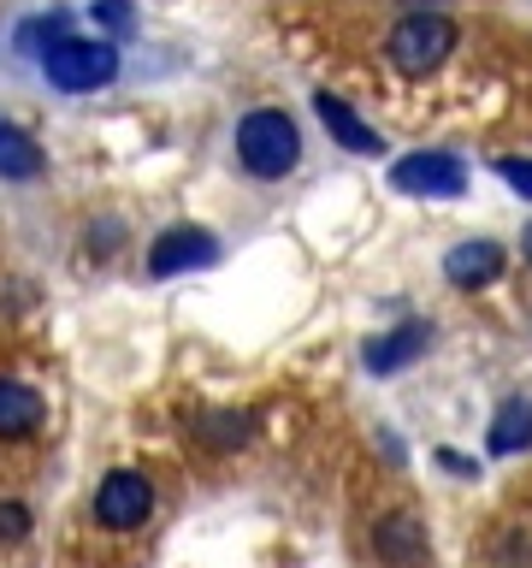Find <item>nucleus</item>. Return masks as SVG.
Listing matches in <instances>:
<instances>
[{
	"label": "nucleus",
	"instance_id": "nucleus-1",
	"mask_svg": "<svg viewBox=\"0 0 532 568\" xmlns=\"http://www.w3.org/2000/svg\"><path fill=\"white\" fill-rule=\"evenodd\" d=\"M237 160L255 178H284L301 160V136H296V119L278 113V106H255L243 124H237Z\"/></svg>",
	"mask_w": 532,
	"mask_h": 568
},
{
	"label": "nucleus",
	"instance_id": "nucleus-2",
	"mask_svg": "<svg viewBox=\"0 0 532 568\" xmlns=\"http://www.w3.org/2000/svg\"><path fill=\"white\" fill-rule=\"evenodd\" d=\"M450 48H456V24L443 12H408L402 24L385 36V53H390V65H397L402 78L438 71L443 60H450Z\"/></svg>",
	"mask_w": 532,
	"mask_h": 568
},
{
	"label": "nucleus",
	"instance_id": "nucleus-3",
	"mask_svg": "<svg viewBox=\"0 0 532 568\" xmlns=\"http://www.w3.org/2000/svg\"><path fill=\"white\" fill-rule=\"evenodd\" d=\"M42 71L53 89L65 95H89V89H106L119 78V53L106 42H89V36H60L48 53H42Z\"/></svg>",
	"mask_w": 532,
	"mask_h": 568
},
{
	"label": "nucleus",
	"instance_id": "nucleus-4",
	"mask_svg": "<svg viewBox=\"0 0 532 568\" xmlns=\"http://www.w3.org/2000/svg\"><path fill=\"white\" fill-rule=\"evenodd\" d=\"M372 550H379L385 568H426L432 562V539H426V521L415 509H390L372 527Z\"/></svg>",
	"mask_w": 532,
	"mask_h": 568
},
{
	"label": "nucleus",
	"instance_id": "nucleus-5",
	"mask_svg": "<svg viewBox=\"0 0 532 568\" xmlns=\"http://www.w3.org/2000/svg\"><path fill=\"white\" fill-rule=\"evenodd\" d=\"M213 261H219V243H213L202 225H172V231H160L154 248H149L154 278H177V273H195V266H213Z\"/></svg>",
	"mask_w": 532,
	"mask_h": 568
},
{
	"label": "nucleus",
	"instance_id": "nucleus-6",
	"mask_svg": "<svg viewBox=\"0 0 532 568\" xmlns=\"http://www.w3.org/2000/svg\"><path fill=\"white\" fill-rule=\"evenodd\" d=\"M390 184L402 195H461L468 190V166L456 154H402L390 166Z\"/></svg>",
	"mask_w": 532,
	"mask_h": 568
},
{
	"label": "nucleus",
	"instance_id": "nucleus-7",
	"mask_svg": "<svg viewBox=\"0 0 532 568\" xmlns=\"http://www.w3.org/2000/svg\"><path fill=\"white\" fill-rule=\"evenodd\" d=\"M154 509V486L142 474H106L95 491V515L106 527H142Z\"/></svg>",
	"mask_w": 532,
	"mask_h": 568
},
{
	"label": "nucleus",
	"instance_id": "nucleus-8",
	"mask_svg": "<svg viewBox=\"0 0 532 568\" xmlns=\"http://www.w3.org/2000/svg\"><path fill=\"white\" fill-rule=\"evenodd\" d=\"M426 344H432V326H426V320H402L397 332H385V337L367 344V367L372 373H402L408 362L426 355Z\"/></svg>",
	"mask_w": 532,
	"mask_h": 568
},
{
	"label": "nucleus",
	"instance_id": "nucleus-9",
	"mask_svg": "<svg viewBox=\"0 0 532 568\" xmlns=\"http://www.w3.org/2000/svg\"><path fill=\"white\" fill-rule=\"evenodd\" d=\"M503 273V248L491 237H473V243H456L450 255H443V278L461 284V291H473V284H491Z\"/></svg>",
	"mask_w": 532,
	"mask_h": 568
},
{
	"label": "nucleus",
	"instance_id": "nucleus-10",
	"mask_svg": "<svg viewBox=\"0 0 532 568\" xmlns=\"http://www.w3.org/2000/svg\"><path fill=\"white\" fill-rule=\"evenodd\" d=\"M314 113L326 119V131H331L337 142H344L349 154H379V131H367V124L355 119L349 106H344V101L331 95V89H319V95H314Z\"/></svg>",
	"mask_w": 532,
	"mask_h": 568
},
{
	"label": "nucleus",
	"instance_id": "nucleus-11",
	"mask_svg": "<svg viewBox=\"0 0 532 568\" xmlns=\"http://www.w3.org/2000/svg\"><path fill=\"white\" fill-rule=\"evenodd\" d=\"M35 426H42V397L30 385L0 379V438H24Z\"/></svg>",
	"mask_w": 532,
	"mask_h": 568
},
{
	"label": "nucleus",
	"instance_id": "nucleus-12",
	"mask_svg": "<svg viewBox=\"0 0 532 568\" xmlns=\"http://www.w3.org/2000/svg\"><path fill=\"white\" fill-rule=\"evenodd\" d=\"M526 444H532V403L509 397L491 420V456H514V450H526Z\"/></svg>",
	"mask_w": 532,
	"mask_h": 568
},
{
	"label": "nucleus",
	"instance_id": "nucleus-13",
	"mask_svg": "<svg viewBox=\"0 0 532 568\" xmlns=\"http://www.w3.org/2000/svg\"><path fill=\"white\" fill-rule=\"evenodd\" d=\"M42 166H48L42 149H35V142L18 131V124L0 119V178H18V184H24V178H35Z\"/></svg>",
	"mask_w": 532,
	"mask_h": 568
},
{
	"label": "nucleus",
	"instance_id": "nucleus-14",
	"mask_svg": "<svg viewBox=\"0 0 532 568\" xmlns=\"http://www.w3.org/2000/svg\"><path fill=\"white\" fill-rule=\"evenodd\" d=\"M202 438L213 444V450H231V444L248 438V420H243V415H207V420H202Z\"/></svg>",
	"mask_w": 532,
	"mask_h": 568
},
{
	"label": "nucleus",
	"instance_id": "nucleus-15",
	"mask_svg": "<svg viewBox=\"0 0 532 568\" xmlns=\"http://www.w3.org/2000/svg\"><path fill=\"white\" fill-rule=\"evenodd\" d=\"M30 532V509L24 504H0V545H18Z\"/></svg>",
	"mask_w": 532,
	"mask_h": 568
},
{
	"label": "nucleus",
	"instance_id": "nucleus-16",
	"mask_svg": "<svg viewBox=\"0 0 532 568\" xmlns=\"http://www.w3.org/2000/svg\"><path fill=\"white\" fill-rule=\"evenodd\" d=\"M497 172H503V184H509V190L532 195V160H497Z\"/></svg>",
	"mask_w": 532,
	"mask_h": 568
},
{
	"label": "nucleus",
	"instance_id": "nucleus-17",
	"mask_svg": "<svg viewBox=\"0 0 532 568\" xmlns=\"http://www.w3.org/2000/svg\"><path fill=\"white\" fill-rule=\"evenodd\" d=\"M402 7H420V12H426V7H432V0H402Z\"/></svg>",
	"mask_w": 532,
	"mask_h": 568
},
{
	"label": "nucleus",
	"instance_id": "nucleus-18",
	"mask_svg": "<svg viewBox=\"0 0 532 568\" xmlns=\"http://www.w3.org/2000/svg\"><path fill=\"white\" fill-rule=\"evenodd\" d=\"M526 261H532V231H526Z\"/></svg>",
	"mask_w": 532,
	"mask_h": 568
}]
</instances>
